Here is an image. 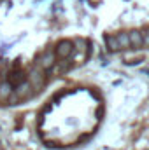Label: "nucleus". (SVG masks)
Segmentation results:
<instances>
[{
	"label": "nucleus",
	"instance_id": "obj_6",
	"mask_svg": "<svg viewBox=\"0 0 149 150\" xmlns=\"http://www.w3.org/2000/svg\"><path fill=\"white\" fill-rule=\"evenodd\" d=\"M12 93H14V86H12L11 82H2V84H0V98H2V100L9 98Z\"/></svg>",
	"mask_w": 149,
	"mask_h": 150
},
{
	"label": "nucleus",
	"instance_id": "obj_9",
	"mask_svg": "<svg viewBox=\"0 0 149 150\" xmlns=\"http://www.w3.org/2000/svg\"><path fill=\"white\" fill-rule=\"evenodd\" d=\"M140 33H142V42H144V45L149 47V30H144V32H140Z\"/></svg>",
	"mask_w": 149,
	"mask_h": 150
},
{
	"label": "nucleus",
	"instance_id": "obj_4",
	"mask_svg": "<svg viewBox=\"0 0 149 150\" xmlns=\"http://www.w3.org/2000/svg\"><path fill=\"white\" fill-rule=\"evenodd\" d=\"M30 89H32V84H30L28 80H25V82H21V84L16 86V89H14V93H12V98H21V96L28 94Z\"/></svg>",
	"mask_w": 149,
	"mask_h": 150
},
{
	"label": "nucleus",
	"instance_id": "obj_5",
	"mask_svg": "<svg viewBox=\"0 0 149 150\" xmlns=\"http://www.w3.org/2000/svg\"><path fill=\"white\" fill-rule=\"evenodd\" d=\"M128 37H130V45H132V47L140 49V47L144 45V42H142V33H140V32H137V30L128 32Z\"/></svg>",
	"mask_w": 149,
	"mask_h": 150
},
{
	"label": "nucleus",
	"instance_id": "obj_8",
	"mask_svg": "<svg viewBox=\"0 0 149 150\" xmlns=\"http://www.w3.org/2000/svg\"><path fill=\"white\" fill-rule=\"evenodd\" d=\"M105 44H107L109 51H112V52L119 51V44H117V38L114 37V35H105Z\"/></svg>",
	"mask_w": 149,
	"mask_h": 150
},
{
	"label": "nucleus",
	"instance_id": "obj_2",
	"mask_svg": "<svg viewBox=\"0 0 149 150\" xmlns=\"http://www.w3.org/2000/svg\"><path fill=\"white\" fill-rule=\"evenodd\" d=\"M72 52H74V45H72V42H69V40H62V42H58V45H56V56H60V58H70L72 56Z\"/></svg>",
	"mask_w": 149,
	"mask_h": 150
},
{
	"label": "nucleus",
	"instance_id": "obj_3",
	"mask_svg": "<svg viewBox=\"0 0 149 150\" xmlns=\"http://www.w3.org/2000/svg\"><path fill=\"white\" fill-rule=\"evenodd\" d=\"M30 84H32V89H40L42 87V84H44V74L40 72V70H32V74H30V80H28Z\"/></svg>",
	"mask_w": 149,
	"mask_h": 150
},
{
	"label": "nucleus",
	"instance_id": "obj_7",
	"mask_svg": "<svg viewBox=\"0 0 149 150\" xmlns=\"http://www.w3.org/2000/svg\"><path fill=\"white\" fill-rule=\"evenodd\" d=\"M116 38H117L119 49H128V47H132V45H130V37H128V32H121V33H117V35H116Z\"/></svg>",
	"mask_w": 149,
	"mask_h": 150
},
{
	"label": "nucleus",
	"instance_id": "obj_1",
	"mask_svg": "<svg viewBox=\"0 0 149 150\" xmlns=\"http://www.w3.org/2000/svg\"><path fill=\"white\" fill-rule=\"evenodd\" d=\"M53 65H54V52L51 51H44L37 58V67L40 70H51Z\"/></svg>",
	"mask_w": 149,
	"mask_h": 150
}]
</instances>
